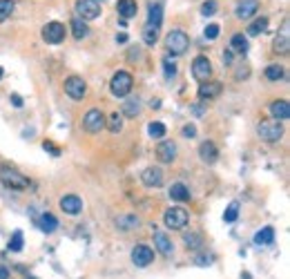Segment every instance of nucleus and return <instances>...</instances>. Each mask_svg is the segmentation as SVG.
I'll return each mask as SVG.
<instances>
[{"mask_svg":"<svg viewBox=\"0 0 290 279\" xmlns=\"http://www.w3.org/2000/svg\"><path fill=\"white\" fill-rule=\"evenodd\" d=\"M257 132H259V138L266 143H277L279 138L283 136V127L281 123L275 121V119H266L259 123V127H257Z\"/></svg>","mask_w":290,"mask_h":279,"instance_id":"obj_1","label":"nucleus"},{"mask_svg":"<svg viewBox=\"0 0 290 279\" xmlns=\"http://www.w3.org/2000/svg\"><path fill=\"white\" fill-rule=\"evenodd\" d=\"M187 47H190V38L183 34V31H170L168 36H165V50L172 56H181V54L187 52Z\"/></svg>","mask_w":290,"mask_h":279,"instance_id":"obj_2","label":"nucleus"},{"mask_svg":"<svg viewBox=\"0 0 290 279\" xmlns=\"http://www.w3.org/2000/svg\"><path fill=\"white\" fill-rule=\"evenodd\" d=\"M0 181H3L5 188H12V190H25V188H29V179L12 168H0Z\"/></svg>","mask_w":290,"mask_h":279,"instance_id":"obj_3","label":"nucleus"},{"mask_svg":"<svg viewBox=\"0 0 290 279\" xmlns=\"http://www.w3.org/2000/svg\"><path fill=\"white\" fill-rule=\"evenodd\" d=\"M132 74L130 72H116L114 76H112V83H110V89L114 96H119V99H123V96H127L132 92Z\"/></svg>","mask_w":290,"mask_h":279,"instance_id":"obj_4","label":"nucleus"},{"mask_svg":"<svg viewBox=\"0 0 290 279\" xmlns=\"http://www.w3.org/2000/svg\"><path fill=\"white\" fill-rule=\"evenodd\" d=\"M187 219H190V214H187L185 208H170L163 214V223L170 230H183L187 226Z\"/></svg>","mask_w":290,"mask_h":279,"instance_id":"obj_5","label":"nucleus"},{"mask_svg":"<svg viewBox=\"0 0 290 279\" xmlns=\"http://www.w3.org/2000/svg\"><path fill=\"white\" fill-rule=\"evenodd\" d=\"M83 127H85V130H87L89 134H99V132L105 127V114L99 110V107H92V110H87V114L83 116Z\"/></svg>","mask_w":290,"mask_h":279,"instance_id":"obj_6","label":"nucleus"},{"mask_svg":"<svg viewBox=\"0 0 290 279\" xmlns=\"http://www.w3.org/2000/svg\"><path fill=\"white\" fill-rule=\"evenodd\" d=\"M76 14L80 20H96L101 16L99 0H76Z\"/></svg>","mask_w":290,"mask_h":279,"instance_id":"obj_7","label":"nucleus"},{"mask_svg":"<svg viewBox=\"0 0 290 279\" xmlns=\"http://www.w3.org/2000/svg\"><path fill=\"white\" fill-rule=\"evenodd\" d=\"M192 76H195L199 83H206L212 76V63L208 61V56H197L192 61Z\"/></svg>","mask_w":290,"mask_h":279,"instance_id":"obj_8","label":"nucleus"},{"mask_svg":"<svg viewBox=\"0 0 290 279\" xmlns=\"http://www.w3.org/2000/svg\"><path fill=\"white\" fill-rule=\"evenodd\" d=\"M65 94L72 101H80L87 94V83L80 76H69V78H65Z\"/></svg>","mask_w":290,"mask_h":279,"instance_id":"obj_9","label":"nucleus"},{"mask_svg":"<svg viewBox=\"0 0 290 279\" xmlns=\"http://www.w3.org/2000/svg\"><path fill=\"white\" fill-rule=\"evenodd\" d=\"M65 38V25L63 23H47L42 27V40L50 42V45H58V42H63Z\"/></svg>","mask_w":290,"mask_h":279,"instance_id":"obj_10","label":"nucleus"},{"mask_svg":"<svg viewBox=\"0 0 290 279\" xmlns=\"http://www.w3.org/2000/svg\"><path fill=\"white\" fill-rule=\"evenodd\" d=\"M132 261H134V266H138V268L150 266L154 261V250L150 248V246H136V248L132 250Z\"/></svg>","mask_w":290,"mask_h":279,"instance_id":"obj_11","label":"nucleus"},{"mask_svg":"<svg viewBox=\"0 0 290 279\" xmlns=\"http://www.w3.org/2000/svg\"><path fill=\"white\" fill-rule=\"evenodd\" d=\"M257 12H259V0H239L237 7H234V14H237V18H241V20L252 18Z\"/></svg>","mask_w":290,"mask_h":279,"instance_id":"obj_12","label":"nucleus"},{"mask_svg":"<svg viewBox=\"0 0 290 279\" xmlns=\"http://www.w3.org/2000/svg\"><path fill=\"white\" fill-rule=\"evenodd\" d=\"M221 83L219 80H206V83L199 85V99L201 101H212L221 94Z\"/></svg>","mask_w":290,"mask_h":279,"instance_id":"obj_13","label":"nucleus"},{"mask_svg":"<svg viewBox=\"0 0 290 279\" xmlns=\"http://www.w3.org/2000/svg\"><path fill=\"white\" fill-rule=\"evenodd\" d=\"M141 181L148 188H161L163 185V170L161 168H145L141 172Z\"/></svg>","mask_w":290,"mask_h":279,"instance_id":"obj_14","label":"nucleus"},{"mask_svg":"<svg viewBox=\"0 0 290 279\" xmlns=\"http://www.w3.org/2000/svg\"><path fill=\"white\" fill-rule=\"evenodd\" d=\"M199 159H201L203 163H208V165L217 163V159H219V150H217V146H214L212 141H203L201 146H199Z\"/></svg>","mask_w":290,"mask_h":279,"instance_id":"obj_15","label":"nucleus"},{"mask_svg":"<svg viewBox=\"0 0 290 279\" xmlns=\"http://www.w3.org/2000/svg\"><path fill=\"white\" fill-rule=\"evenodd\" d=\"M61 210L65 214H78L83 210V201H80V197H76V195H65L61 199Z\"/></svg>","mask_w":290,"mask_h":279,"instance_id":"obj_16","label":"nucleus"},{"mask_svg":"<svg viewBox=\"0 0 290 279\" xmlns=\"http://www.w3.org/2000/svg\"><path fill=\"white\" fill-rule=\"evenodd\" d=\"M288 18L283 20V27H281V34L275 38V52L277 54H288L290 52V31H288Z\"/></svg>","mask_w":290,"mask_h":279,"instance_id":"obj_17","label":"nucleus"},{"mask_svg":"<svg viewBox=\"0 0 290 279\" xmlns=\"http://www.w3.org/2000/svg\"><path fill=\"white\" fill-rule=\"evenodd\" d=\"M270 114H272V119L275 121H288L290 119V103L288 101H283V99H279L275 101V103L270 105Z\"/></svg>","mask_w":290,"mask_h":279,"instance_id":"obj_18","label":"nucleus"},{"mask_svg":"<svg viewBox=\"0 0 290 279\" xmlns=\"http://www.w3.org/2000/svg\"><path fill=\"white\" fill-rule=\"evenodd\" d=\"M157 157L161 163H172V161L176 159V146L172 141H163V143H159V148H157Z\"/></svg>","mask_w":290,"mask_h":279,"instance_id":"obj_19","label":"nucleus"},{"mask_svg":"<svg viewBox=\"0 0 290 279\" xmlns=\"http://www.w3.org/2000/svg\"><path fill=\"white\" fill-rule=\"evenodd\" d=\"M154 246H157V250L163 257H172V253H174V246H172V241L168 239V235L163 232H154Z\"/></svg>","mask_w":290,"mask_h":279,"instance_id":"obj_20","label":"nucleus"},{"mask_svg":"<svg viewBox=\"0 0 290 279\" xmlns=\"http://www.w3.org/2000/svg\"><path fill=\"white\" fill-rule=\"evenodd\" d=\"M116 9H119V16H121L123 20H130V18H134V16H136L138 5H136V0H119Z\"/></svg>","mask_w":290,"mask_h":279,"instance_id":"obj_21","label":"nucleus"},{"mask_svg":"<svg viewBox=\"0 0 290 279\" xmlns=\"http://www.w3.org/2000/svg\"><path fill=\"white\" fill-rule=\"evenodd\" d=\"M170 199L174 201H187L190 199V190H187L185 183H172L170 188Z\"/></svg>","mask_w":290,"mask_h":279,"instance_id":"obj_22","label":"nucleus"},{"mask_svg":"<svg viewBox=\"0 0 290 279\" xmlns=\"http://www.w3.org/2000/svg\"><path fill=\"white\" fill-rule=\"evenodd\" d=\"M159 29H161L159 25L145 23V27H143V42L145 45H154V42L159 40Z\"/></svg>","mask_w":290,"mask_h":279,"instance_id":"obj_23","label":"nucleus"},{"mask_svg":"<svg viewBox=\"0 0 290 279\" xmlns=\"http://www.w3.org/2000/svg\"><path fill=\"white\" fill-rule=\"evenodd\" d=\"M230 47H232V54H246L248 52V38L244 34H234L232 40H230Z\"/></svg>","mask_w":290,"mask_h":279,"instance_id":"obj_24","label":"nucleus"},{"mask_svg":"<svg viewBox=\"0 0 290 279\" xmlns=\"http://www.w3.org/2000/svg\"><path fill=\"white\" fill-rule=\"evenodd\" d=\"M116 226L121 230H134V228H138V217L136 214H121L116 219Z\"/></svg>","mask_w":290,"mask_h":279,"instance_id":"obj_25","label":"nucleus"},{"mask_svg":"<svg viewBox=\"0 0 290 279\" xmlns=\"http://www.w3.org/2000/svg\"><path fill=\"white\" fill-rule=\"evenodd\" d=\"M138 112H141V103H138V99H127V101H123L121 116H136Z\"/></svg>","mask_w":290,"mask_h":279,"instance_id":"obj_26","label":"nucleus"},{"mask_svg":"<svg viewBox=\"0 0 290 279\" xmlns=\"http://www.w3.org/2000/svg\"><path fill=\"white\" fill-rule=\"evenodd\" d=\"M38 226H40V230H42V232L52 235L54 230L58 228V221H56V217H54V214H50V212H47V214H42V217H40Z\"/></svg>","mask_w":290,"mask_h":279,"instance_id":"obj_27","label":"nucleus"},{"mask_svg":"<svg viewBox=\"0 0 290 279\" xmlns=\"http://www.w3.org/2000/svg\"><path fill=\"white\" fill-rule=\"evenodd\" d=\"M272 241H275V230H272L270 226L259 230V232L255 235V244L257 246H268V244H272Z\"/></svg>","mask_w":290,"mask_h":279,"instance_id":"obj_28","label":"nucleus"},{"mask_svg":"<svg viewBox=\"0 0 290 279\" xmlns=\"http://www.w3.org/2000/svg\"><path fill=\"white\" fill-rule=\"evenodd\" d=\"M72 34H74V38H76V40H83L85 36L89 34V29H87V25H85V20H80V18H74V20H72Z\"/></svg>","mask_w":290,"mask_h":279,"instance_id":"obj_29","label":"nucleus"},{"mask_svg":"<svg viewBox=\"0 0 290 279\" xmlns=\"http://www.w3.org/2000/svg\"><path fill=\"white\" fill-rule=\"evenodd\" d=\"M268 29V18H257L255 23H250V27H248V36H259V34H264V31Z\"/></svg>","mask_w":290,"mask_h":279,"instance_id":"obj_30","label":"nucleus"},{"mask_svg":"<svg viewBox=\"0 0 290 279\" xmlns=\"http://www.w3.org/2000/svg\"><path fill=\"white\" fill-rule=\"evenodd\" d=\"M105 125L110 127L112 134H119L123 130V116L119 114V112H114V114L110 116V119H105Z\"/></svg>","mask_w":290,"mask_h":279,"instance_id":"obj_31","label":"nucleus"},{"mask_svg":"<svg viewBox=\"0 0 290 279\" xmlns=\"http://www.w3.org/2000/svg\"><path fill=\"white\" fill-rule=\"evenodd\" d=\"M161 20H163V7H161V5H152V7H150L148 23H150V25H159V27H161Z\"/></svg>","mask_w":290,"mask_h":279,"instance_id":"obj_32","label":"nucleus"},{"mask_svg":"<svg viewBox=\"0 0 290 279\" xmlns=\"http://www.w3.org/2000/svg\"><path fill=\"white\" fill-rule=\"evenodd\" d=\"M23 244H25L23 232L16 230V232L12 235V239H9V250H12V253H20V250H23Z\"/></svg>","mask_w":290,"mask_h":279,"instance_id":"obj_33","label":"nucleus"},{"mask_svg":"<svg viewBox=\"0 0 290 279\" xmlns=\"http://www.w3.org/2000/svg\"><path fill=\"white\" fill-rule=\"evenodd\" d=\"M14 9H16L14 0H0V20H7L14 14Z\"/></svg>","mask_w":290,"mask_h":279,"instance_id":"obj_34","label":"nucleus"},{"mask_svg":"<svg viewBox=\"0 0 290 279\" xmlns=\"http://www.w3.org/2000/svg\"><path fill=\"white\" fill-rule=\"evenodd\" d=\"M266 78L268 80H281L283 78V67L281 65H268L266 67Z\"/></svg>","mask_w":290,"mask_h":279,"instance_id":"obj_35","label":"nucleus"},{"mask_svg":"<svg viewBox=\"0 0 290 279\" xmlns=\"http://www.w3.org/2000/svg\"><path fill=\"white\" fill-rule=\"evenodd\" d=\"M148 132H150V136L152 138H163L165 136V125L163 123H159V121H154V123H150Z\"/></svg>","mask_w":290,"mask_h":279,"instance_id":"obj_36","label":"nucleus"},{"mask_svg":"<svg viewBox=\"0 0 290 279\" xmlns=\"http://www.w3.org/2000/svg\"><path fill=\"white\" fill-rule=\"evenodd\" d=\"M237 217H239V203L237 201H232L228 206V210H225V214H223V219L228 223H232V221H237Z\"/></svg>","mask_w":290,"mask_h":279,"instance_id":"obj_37","label":"nucleus"},{"mask_svg":"<svg viewBox=\"0 0 290 279\" xmlns=\"http://www.w3.org/2000/svg\"><path fill=\"white\" fill-rule=\"evenodd\" d=\"M201 14L206 16H214L217 14V3H214V0H208V3H203V7H201Z\"/></svg>","mask_w":290,"mask_h":279,"instance_id":"obj_38","label":"nucleus"},{"mask_svg":"<svg viewBox=\"0 0 290 279\" xmlns=\"http://www.w3.org/2000/svg\"><path fill=\"white\" fill-rule=\"evenodd\" d=\"M183 239H185V246L192 250H197L199 246H201V237H199V235H185Z\"/></svg>","mask_w":290,"mask_h":279,"instance_id":"obj_39","label":"nucleus"},{"mask_svg":"<svg viewBox=\"0 0 290 279\" xmlns=\"http://www.w3.org/2000/svg\"><path fill=\"white\" fill-rule=\"evenodd\" d=\"M163 69H165V76L172 78L176 74V65H174V61H170V58H163Z\"/></svg>","mask_w":290,"mask_h":279,"instance_id":"obj_40","label":"nucleus"},{"mask_svg":"<svg viewBox=\"0 0 290 279\" xmlns=\"http://www.w3.org/2000/svg\"><path fill=\"white\" fill-rule=\"evenodd\" d=\"M203 34H206V38H208V40H214V38L219 36V25H208Z\"/></svg>","mask_w":290,"mask_h":279,"instance_id":"obj_41","label":"nucleus"},{"mask_svg":"<svg viewBox=\"0 0 290 279\" xmlns=\"http://www.w3.org/2000/svg\"><path fill=\"white\" fill-rule=\"evenodd\" d=\"M181 134H183L185 138H195V136H197V127L192 125V123H187V125H183V130H181Z\"/></svg>","mask_w":290,"mask_h":279,"instance_id":"obj_42","label":"nucleus"},{"mask_svg":"<svg viewBox=\"0 0 290 279\" xmlns=\"http://www.w3.org/2000/svg\"><path fill=\"white\" fill-rule=\"evenodd\" d=\"M42 148H45L47 152H52L54 157H58V154H61V148H56V146H54L52 141H45V143H42Z\"/></svg>","mask_w":290,"mask_h":279,"instance_id":"obj_43","label":"nucleus"},{"mask_svg":"<svg viewBox=\"0 0 290 279\" xmlns=\"http://www.w3.org/2000/svg\"><path fill=\"white\" fill-rule=\"evenodd\" d=\"M232 58H234V54L232 52H223V63H225V65H232Z\"/></svg>","mask_w":290,"mask_h":279,"instance_id":"obj_44","label":"nucleus"},{"mask_svg":"<svg viewBox=\"0 0 290 279\" xmlns=\"http://www.w3.org/2000/svg\"><path fill=\"white\" fill-rule=\"evenodd\" d=\"M12 103H14L16 107H23V99H20L18 94H12Z\"/></svg>","mask_w":290,"mask_h":279,"instance_id":"obj_45","label":"nucleus"},{"mask_svg":"<svg viewBox=\"0 0 290 279\" xmlns=\"http://www.w3.org/2000/svg\"><path fill=\"white\" fill-rule=\"evenodd\" d=\"M197 264H199V266L210 264V257H197Z\"/></svg>","mask_w":290,"mask_h":279,"instance_id":"obj_46","label":"nucleus"},{"mask_svg":"<svg viewBox=\"0 0 290 279\" xmlns=\"http://www.w3.org/2000/svg\"><path fill=\"white\" fill-rule=\"evenodd\" d=\"M0 279H9V270L5 266H0Z\"/></svg>","mask_w":290,"mask_h":279,"instance_id":"obj_47","label":"nucleus"},{"mask_svg":"<svg viewBox=\"0 0 290 279\" xmlns=\"http://www.w3.org/2000/svg\"><path fill=\"white\" fill-rule=\"evenodd\" d=\"M248 67H244V69H239V72H237V78H246V76H248Z\"/></svg>","mask_w":290,"mask_h":279,"instance_id":"obj_48","label":"nucleus"},{"mask_svg":"<svg viewBox=\"0 0 290 279\" xmlns=\"http://www.w3.org/2000/svg\"><path fill=\"white\" fill-rule=\"evenodd\" d=\"M116 42H127V34H116Z\"/></svg>","mask_w":290,"mask_h":279,"instance_id":"obj_49","label":"nucleus"},{"mask_svg":"<svg viewBox=\"0 0 290 279\" xmlns=\"http://www.w3.org/2000/svg\"><path fill=\"white\" fill-rule=\"evenodd\" d=\"M150 105L157 107V110H159V107H161V101H159V99H152V103H150Z\"/></svg>","mask_w":290,"mask_h":279,"instance_id":"obj_50","label":"nucleus"},{"mask_svg":"<svg viewBox=\"0 0 290 279\" xmlns=\"http://www.w3.org/2000/svg\"><path fill=\"white\" fill-rule=\"evenodd\" d=\"M3 74H5V72H3V67H0V78H3Z\"/></svg>","mask_w":290,"mask_h":279,"instance_id":"obj_51","label":"nucleus"}]
</instances>
